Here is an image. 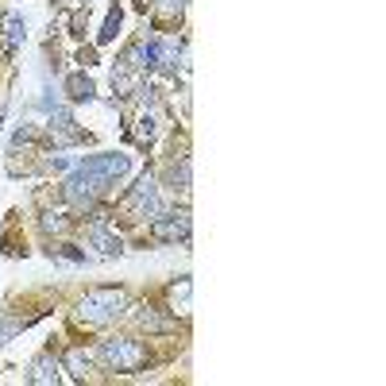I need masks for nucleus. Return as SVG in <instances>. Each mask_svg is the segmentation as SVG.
<instances>
[{"mask_svg": "<svg viewBox=\"0 0 386 386\" xmlns=\"http://www.w3.org/2000/svg\"><path fill=\"white\" fill-rule=\"evenodd\" d=\"M97 359L104 363V371H139L147 363V351L131 336H112V340H101Z\"/></svg>", "mask_w": 386, "mask_h": 386, "instance_id": "1", "label": "nucleus"}, {"mask_svg": "<svg viewBox=\"0 0 386 386\" xmlns=\"http://www.w3.org/2000/svg\"><path fill=\"white\" fill-rule=\"evenodd\" d=\"M124 290H89L78 301V321L81 325H109L124 313Z\"/></svg>", "mask_w": 386, "mask_h": 386, "instance_id": "2", "label": "nucleus"}, {"mask_svg": "<svg viewBox=\"0 0 386 386\" xmlns=\"http://www.w3.org/2000/svg\"><path fill=\"white\" fill-rule=\"evenodd\" d=\"M128 209H131V217H135V220H155V217L162 212V205H159V186H155L151 174H143L135 186H131Z\"/></svg>", "mask_w": 386, "mask_h": 386, "instance_id": "3", "label": "nucleus"}, {"mask_svg": "<svg viewBox=\"0 0 386 386\" xmlns=\"http://www.w3.org/2000/svg\"><path fill=\"white\" fill-rule=\"evenodd\" d=\"M128 155H116V151H109V155H93V159H85L81 162V170H85L89 178H97L101 182V190L104 186H112V182H120V178L128 174Z\"/></svg>", "mask_w": 386, "mask_h": 386, "instance_id": "4", "label": "nucleus"}, {"mask_svg": "<svg viewBox=\"0 0 386 386\" xmlns=\"http://www.w3.org/2000/svg\"><path fill=\"white\" fill-rule=\"evenodd\" d=\"M151 236L159 243H178V240H190V212L178 209V212H159L151 220Z\"/></svg>", "mask_w": 386, "mask_h": 386, "instance_id": "5", "label": "nucleus"}, {"mask_svg": "<svg viewBox=\"0 0 386 386\" xmlns=\"http://www.w3.org/2000/svg\"><path fill=\"white\" fill-rule=\"evenodd\" d=\"M97 193H101V182L97 178H89L85 170H73L70 178H66V186H62V197L73 205V209H89V205L97 201Z\"/></svg>", "mask_w": 386, "mask_h": 386, "instance_id": "6", "label": "nucleus"}, {"mask_svg": "<svg viewBox=\"0 0 386 386\" xmlns=\"http://www.w3.org/2000/svg\"><path fill=\"white\" fill-rule=\"evenodd\" d=\"M47 128H51V139H54V143H81V139H85V131L73 128L70 109H51V120H47Z\"/></svg>", "mask_w": 386, "mask_h": 386, "instance_id": "7", "label": "nucleus"}, {"mask_svg": "<svg viewBox=\"0 0 386 386\" xmlns=\"http://www.w3.org/2000/svg\"><path fill=\"white\" fill-rule=\"evenodd\" d=\"M89 243L97 248V255H104V259H112V255H120L124 251V243H120V236L112 232L104 220H97V224H89Z\"/></svg>", "mask_w": 386, "mask_h": 386, "instance_id": "8", "label": "nucleus"}, {"mask_svg": "<svg viewBox=\"0 0 386 386\" xmlns=\"http://www.w3.org/2000/svg\"><path fill=\"white\" fill-rule=\"evenodd\" d=\"M159 120H162V112H159V104H143L139 109V120H135V143H155V135H159Z\"/></svg>", "mask_w": 386, "mask_h": 386, "instance_id": "9", "label": "nucleus"}, {"mask_svg": "<svg viewBox=\"0 0 386 386\" xmlns=\"http://www.w3.org/2000/svg\"><path fill=\"white\" fill-rule=\"evenodd\" d=\"M59 359L54 356H39L35 363H31V371H28V382H35V386H47V382H59Z\"/></svg>", "mask_w": 386, "mask_h": 386, "instance_id": "10", "label": "nucleus"}, {"mask_svg": "<svg viewBox=\"0 0 386 386\" xmlns=\"http://www.w3.org/2000/svg\"><path fill=\"white\" fill-rule=\"evenodd\" d=\"M23 35H28V28H23V16H8V20H4V51H8V54L20 51Z\"/></svg>", "mask_w": 386, "mask_h": 386, "instance_id": "11", "label": "nucleus"}, {"mask_svg": "<svg viewBox=\"0 0 386 386\" xmlns=\"http://www.w3.org/2000/svg\"><path fill=\"white\" fill-rule=\"evenodd\" d=\"M66 93H70V101H93V81H89V73H70V78H66Z\"/></svg>", "mask_w": 386, "mask_h": 386, "instance_id": "12", "label": "nucleus"}, {"mask_svg": "<svg viewBox=\"0 0 386 386\" xmlns=\"http://www.w3.org/2000/svg\"><path fill=\"white\" fill-rule=\"evenodd\" d=\"M66 367H70L73 379H85L89 367H93V356H89V351H81V348H73L70 356H66Z\"/></svg>", "mask_w": 386, "mask_h": 386, "instance_id": "13", "label": "nucleus"}, {"mask_svg": "<svg viewBox=\"0 0 386 386\" xmlns=\"http://www.w3.org/2000/svg\"><path fill=\"white\" fill-rule=\"evenodd\" d=\"M170 190L174 193L190 190V159H178L174 167H170Z\"/></svg>", "mask_w": 386, "mask_h": 386, "instance_id": "14", "label": "nucleus"}, {"mask_svg": "<svg viewBox=\"0 0 386 386\" xmlns=\"http://www.w3.org/2000/svg\"><path fill=\"white\" fill-rule=\"evenodd\" d=\"M120 20H124V12L120 8H109V16H104V28H101V35H97V43H112L116 39V31H120Z\"/></svg>", "mask_w": 386, "mask_h": 386, "instance_id": "15", "label": "nucleus"}, {"mask_svg": "<svg viewBox=\"0 0 386 386\" xmlns=\"http://www.w3.org/2000/svg\"><path fill=\"white\" fill-rule=\"evenodd\" d=\"M139 325H143L147 332H170V328H174V321H167V317L151 313V309H143V313H139Z\"/></svg>", "mask_w": 386, "mask_h": 386, "instance_id": "16", "label": "nucleus"}, {"mask_svg": "<svg viewBox=\"0 0 386 386\" xmlns=\"http://www.w3.org/2000/svg\"><path fill=\"white\" fill-rule=\"evenodd\" d=\"M170 301H174V309L182 306V313L190 309V278H182V286H174V290H170Z\"/></svg>", "mask_w": 386, "mask_h": 386, "instance_id": "17", "label": "nucleus"}, {"mask_svg": "<svg viewBox=\"0 0 386 386\" xmlns=\"http://www.w3.org/2000/svg\"><path fill=\"white\" fill-rule=\"evenodd\" d=\"M66 224H70V220H66L62 212H47L43 217V232H66Z\"/></svg>", "mask_w": 386, "mask_h": 386, "instance_id": "18", "label": "nucleus"}, {"mask_svg": "<svg viewBox=\"0 0 386 386\" xmlns=\"http://www.w3.org/2000/svg\"><path fill=\"white\" fill-rule=\"evenodd\" d=\"M51 255H62V259H70V263H85V251L70 248V243H62V248H51Z\"/></svg>", "mask_w": 386, "mask_h": 386, "instance_id": "19", "label": "nucleus"}, {"mask_svg": "<svg viewBox=\"0 0 386 386\" xmlns=\"http://www.w3.org/2000/svg\"><path fill=\"white\" fill-rule=\"evenodd\" d=\"M186 0H159V12L167 16V20H174V16H182Z\"/></svg>", "mask_w": 386, "mask_h": 386, "instance_id": "20", "label": "nucleus"}, {"mask_svg": "<svg viewBox=\"0 0 386 386\" xmlns=\"http://www.w3.org/2000/svg\"><path fill=\"white\" fill-rule=\"evenodd\" d=\"M31 139H35V128H20L12 135V147H23V143H31Z\"/></svg>", "mask_w": 386, "mask_h": 386, "instance_id": "21", "label": "nucleus"}, {"mask_svg": "<svg viewBox=\"0 0 386 386\" xmlns=\"http://www.w3.org/2000/svg\"><path fill=\"white\" fill-rule=\"evenodd\" d=\"M70 167V159H62V155H51V159H47V170H66Z\"/></svg>", "mask_w": 386, "mask_h": 386, "instance_id": "22", "label": "nucleus"}, {"mask_svg": "<svg viewBox=\"0 0 386 386\" xmlns=\"http://www.w3.org/2000/svg\"><path fill=\"white\" fill-rule=\"evenodd\" d=\"M139 4H143V8H147V4H155V0H139Z\"/></svg>", "mask_w": 386, "mask_h": 386, "instance_id": "23", "label": "nucleus"}]
</instances>
